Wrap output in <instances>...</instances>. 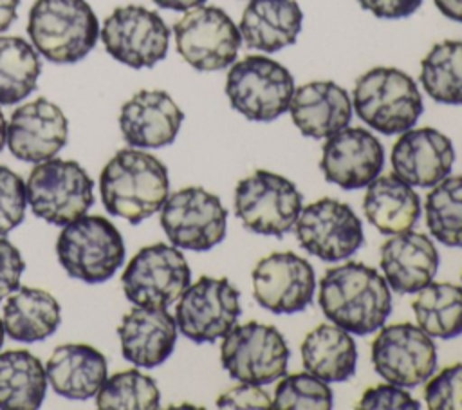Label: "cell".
<instances>
[{
    "instance_id": "3957f363",
    "label": "cell",
    "mask_w": 462,
    "mask_h": 410,
    "mask_svg": "<svg viewBox=\"0 0 462 410\" xmlns=\"http://www.w3.org/2000/svg\"><path fill=\"white\" fill-rule=\"evenodd\" d=\"M99 22L87 0H36L27 33L34 49L52 63L83 60L99 38Z\"/></svg>"
},
{
    "instance_id": "ffe728a7",
    "label": "cell",
    "mask_w": 462,
    "mask_h": 410,
    "mask_svg": "<svg viewBox=\"0 0 462 410\" xmlns=\"http://www.w3.org/2000/svg\"><path fill=\"white\" fill-rule=\"evenodd\" d=\"M453 163L451 139L431 126L402 132L392 148L393 173L410 186L433 188L449 175Z\"/></svg>"
},
{
    "instance_id": "2e32d148",
    "label": "cell",
    "mask_w": 462,
    "mask_h": 410,
    "mask_svg": "<svg viewBox=\"0 0 462 410\" xmlns=\"http://www.w3.org/2000/svg\"><path fill=\"white\" fill-rule=\"evenodd\" d=\"M294 226L300 246L325 262L352 256L365 240L359 217L336 199L325 197L301 208Z\"/></svg>"
},
{
    "instance_id": "ac0fdd59",
    "label": "cell",
    "mask_w": 462,
    "mask_h": 410,
    "mask_svg": "<svg viewBox=\"0 0 462 410\" xmlns=\"http://www.w3.org/2000/svg\"><path fill=\"white\" fill-rule=\"evenodd\" d=\"M384 148L365 128L345 126L327 137L319 168L325 179L343 190L368 186L383 170Z\"/></svg>"
},
{
    "instance_id": "5bb4252c",
    "label": "cell",
    "mask_w": 462,
    "mask_h": 410,
    "mask_svg": "<svg viewBox=\"0 0 462 410\" xmlns=\"http://www.w3.org/2000/svg\"><path fill=\"white\" fill-rule=\"evenodd\" d=\"M99 33L106 52L132 69L153 67L168 52V25L143 5L117 7L105 18Z\"/></svg>"
},
{
    "instance_id": "83f0119b",
    "label": "cell",
    "mask_w": 462,
    "mask_h": 410,
    "mask_svg": "<svg viewBox=\"0 0 462 410\" xmlns=\"http://www.w3.org/2000/svg\"><path fill=\"white\" fill-rule=\"evenodd\" d=\"M301 361L305 370L319 379L339 383L356 374L357 349L348 331L321 323L301 341Z\"/></svg>"
},
{
    "instance_id": "cb8c5ba5",
    "label": "cell",
    "mask_w": 462,
    "mask_h": 410,
    "mask_svg": "<svg viewBox=\"0 0 462 410\" xmlns=\"http://www.w3.org/2000/svg\"><path fill=\"white\" fill-rule=\"evenodd\" d=\"M289 112L292 123L305 137L327 139L348 126L352 99L334 81H310L294 89Z\"/></svg>"
},
{
    "instance_id": "836d02e7",
    "label": "cell",
    "mask_w": 462,
    "mask_h": 410,
    "mask_svg": "<svg viewBox=\"0 0 462 410\" xmlns=\"http://www.w3.org/2000/svg\"><path fill=\"white\" fill-rule=\"evenodd\" d=\"M426 226L430 233L449 247H462V175L444 177L428 193Z\"/></svg>"
},
{
    "instance_id": "5b68a950",
    "label": "cell",
    "mask_w": 462,
    "mask_h": 410,
    "mask_svg": "<svg viewBox=\"0 0 462 410\" xmlns=\"http://www.w3.org/2000/svg\"><path fill=\"white\" fill-rule=\"evenodd\" d=\"M56 253L69 276L87 284H101L121 267L125 242L108 219L81 215L63 226L56 242Z\"/></svg>"
},
{
    "instance_id": "9c48e42d",
    "label": "cell",
    "mask_w": 462,
    "mask_h": 410,
    "mask_svg": "<svg viewBox=\"0 0 462 410\" xmlns=\"http://www.w3.org/2000/svg\"><path fill=\"white\" fill-rule=\"evenodd\" d=\"M291 350L274 325L247 321L235 325L220 345V361L227 374L242 383L269 385L287 374Z\"/></svg>"
},
{
    "instance_id": "ab89813d",
    "label": "cell",
    "mask_w": 462,
    "mask_h": 410,
    "mask_svg": "<svg viewBox=\"0 0 462 410\" xmlns=\"http://www.w3.org/2000/svg\"><path fill=\"white\" fill-rule=\"evenodd\" d=\"M218 408H244V410H265L273 408V401L269 394L253 383H242L231 387L224 394L217 397Z\"/></svg>"
},
{
    "instance_id": "44dd1931",
    "label": "cell",
    "mask_w": 462,
    "mask_h": 410,
    "mask_svg": "<svg viewBox=\"0 0 462 410\" xmlns=\"http://www.w3.org/2000/svg\"><path fill=\"white\" fill-rule=\"evenodd\" d=\"M184 114L164 90H139L123 107L119 126L135 148H161L175 141Z\"/></svg>"
},
{
    "instance_id": "4fadbf2b",
    "label": "cell",
    "mask_w": 462,
    "mask_h": 410,
    "mask_svg": "<svg viewBox=\"0 0 462 410\" xmlns=\"http://www.w3.org/2000/svg\"><path fill=\"white\" fill-rule=\"evenodd\" d=\"M240 312V293L227 278L200 276L180 294L175 321L188 340L213 343L236 325Z\"/></svg>"
},
{
    "instance_id": "484cf974",
    "label": "cell",
    "mask_w": 462,
    "mask_h": 410,
    "mask_svg": "<svg viewBox=\"0 0 462 410\" xmlns=\"http://www.w3.org/2000/svg\"><path fill=\"white\" fill-rule=\"evenodd\" d=\"M301 22L303 13L296 0H249L238 29L247 47L276 52L296 42Z\"/></svg>"
},
{
    "instance_id": "4dcf8cb0",
    "label": "cell",
    "mask_w": 462,
    "mask_h": 410,
    "mask_svg": "<svg viewBox=\"0 0 462 410\" xmlns=\"http://www.w3.org/2000/svg\"><path fill=\"white\" fill-rule=\"evenodd\" d=\"M413 300L419 327L431 338L451 340L462 334V287L449 282H430Z\"/></svg>"
},
{
    "instance_id": "f35d334b",
    "label": "cell",
    "mask_w": 462,
    "mask_h": 410,
    "mask_svg": "<svg viewBox=\"0 0 462 410\" xmlns=\"http://www.w3.org/2000/svg\"><path fill=\"white\" fill-rule=\"evenodd\" d=\"M359 410H419L420 403L411 397L401 387L390 385H375L363 392L359 403L356 405Z\"/></svg>"
},
{
    "instance_id": "7a4b0ae2",
    "label": "cell",
    "mask_w": 462,
    "mask_h": 410,
    "mask_svg": "<svg viewBox=\"0 0 462 410\" xmlns=\"http://www.w3.org/2000/svg\"><path fill=\"white\" fill-rule=\"evenodd\" d=\"M166 166L143 150L123 148L101 170L99 193L110 215L139 224L157 213L168 199Z\"/></svg>"
},
{
    "instance_id": "e575fe53",
    "label": "cell",
    "mask_w": 462,
    "mask_h": 410,
    "mask_svg": "<svg viewBox=\"0 0 462 410\" xmlns=\"http://www.w3.org/2000/svg\"><path fill=\"white\" fill-rule=\"evenodd\" d=\"M96 406L101 410H155L161 406L157 383L132 368L105 379L96 394Z\"/></svg>"
},
{
    "instance_id": "bcb514c9",
    "label": "cell",
    "mask_w": 462,
    "mask_h": 410,
    "mask_svg": "<svg viewBox=\"0 0 462 410\" xmlns=\"http://www.w3.org/2000/svg\"><path fill=\"white\" fill-rule=\"evenodd\" d=\"M5 139H7V123H5L4 112H2V108H0V150H2L4 144H5Z\"/></svg>"
},
{
    "instance_id": "d4e9b609",
    "label": "cell",
    "mask_w": 462,
    "mask_h": 410,
    "mask_svg": "<svg viewBox=\"0 0 462 410\" xmlns=\"http://www.w3.org/2000/svg\"><path fill=\"white\" fill-rule=\"evenodd\" d=\"M45 374L56 394L72 401H85L94 397L105 383L106 359L87 343H65L51 354Z\"/></svg>"
},
{
    "instance_id": "7c38bea8",
    "label": "cell",
    "mask_w": 462,
    "mask_h": 410,
    "mask_svg": "<svg viewBox=\"0 0 462 410\" xmlns=\"http://www.w3.org/2000/svg\"><path fill=\"white\" fill-rule=\"evenodd\" d=\"M227 211L215 193L200 186L182 188L164 200L161 226L180 249L208 251L226 237Z\"/></svg>"
},
{
    "instance_id": "7dc6e473",
    "label": "cell",
    "mask_w": 462,
    "mask_h": 410,
    "mask_svg": "<svg viewBox=\"0 0 462 410\" xmlns=\"http://www.w3.org/2000/svg\"><path fill=\"white\" fill-rule=\"evenodd\" d=\"M4 334H5V329H4V321L0 320V347L4 345Z\"/></svg>"
},
{
    "instance_id": "7402d4cb",
    "label": "cell",
    "mask_w": 462,
    "mask_h": 410,
    "mask_svg": "<svg viewBox=\"0 0 462 410\" xmlns=\"http://www.w3.org/2000/svg\"><path fill=\"white\" fill-rule=\"evenodd\" d=\"M379 264L388 287L399 294H410L433 280L439 269V251L428 235L406 229L381 246Z\"/></svg>"
},
{
    "instance_id": "74e56055",
    "label": "cell",
    "mask_w": 462,
    "mask_h": 410,
    "mask_svg": "<svg viewBox=\"0 0 462 410\" xmlns=\"http://www.w3.org/2000/svg\"><path fill=\"white\" fill-rule=\"evenodd\" d=\"M424 399L430 410H462V363L446 367L430 377Z\"/></svg>"
},
{
    "instance_id": "f1b7e54d",
    "label": "cell",
    "mask_w": 462,
    "mask_h": 410,
    "mask_svg": "<svg viewBox=\"0 0 462 410\" xmlns=\"http://www.w3.org/2000/svg\"><path fill=\"white\" fill-rule=\"evenodd\" d=\"M58 300L36 287H18L4 305V329L9 338L34 343L49 338L61 321Z\"/></svg>"
},
{
    "instance_id": "e0dca14e",
    "label": "cell",
    "mask_w": 462,
    "mask_h": 410,
    "mask_svg": "<svg viewBox=\"0 0 462 410\" xmlns=\"http://www.w3.org/2000/svg\"><path fill=\"white\" fill-rule=\"evenodd\" d=\"M254 300L273 314H294L312 302L316 278L312 266L291 251L260 258L251 273Z\"/></svg>"
},
{
    "instance_id": "8992f818",
    "label": "cell",
    "mask_w": 462,
    "mask_h": 410,
    "mask_svg": "<svg viewBox=\"0 0 462 410\" xmlns=\"http://www.w3.org/2000/svg\"><path fill=\"white\" fill-rule=\"evenodd\" d=\"M31 211L54 226H67L94 204V182L76 161L36 163L25 182Z\"/></svg>"
},
{
    "instance_id": "f546056e",
    "label": "cell",
    "mask_w": 462,
    "mask_h": 410,
    "mask_svg": "<svg viewBox=\"0 0 462 410\" xmlns=\"http://www.w3.org/2000/svg\"><path fill=\"white\" fill-rule=\"evenodd\" d=\"M47 392V374L42 361L29 350L0 354V408L36 410Z\"/></svg>"
},
{
    "instance_id": "d6986e66",
    "label": "cell",
    "mask_w": 462,
    "mask_h": 410,
    "mask_svg": "<svg viewBox=\"0 0 462 410\" xmlns=\"http://www.w3.org/2000/svg\"><path fill=\"white\" fill-rule=\"evenodd\" d=\"M67 135L69 123L61 108L45 98H36L11 114L5 143L16 159L42 163L65 146Z\"/></svg>"
},
{
    "instance_id": "6da1fadb",
    "label": "cell",
    "mask_w": 462,
    "mask_h": 410,
    "mask_svg": "<svg viewBox=\"0 0 462 410\" xmlns=\"http://www.w3.org/2000/svg\"><path fill=\"white\" fill-rule=\"evenodd\" d=\"M318 300L334 325L359 336L379 331L392 312V294L384 276L361 262L327 269Z\"/></svg>"
},
{
    "instance_id": "60d3db41",
    "label": "cell",
    "mask_w": 462,
    "mask_h": 410,
    "mask_svg": "<svg viewBox=\"0 0 462 410\" xmlns=\"http://www.w3.org/2000/svg\"><path fill=\"white\" fill-rule=\"evenodd\" d=\"M25 269V262L7 238L0 237V302L20 287V276Z\"/></svg>"
},
{
    "instance_id": "30bf717a",
    "label": "cell",
    "mask_w": 462,
    "mask_h": 410,
    "mask_svg": "<svg viewBox=\"0 0 462 410\" xmlns=\"http://www.w3.org/2000/svg\"><path fill=\"white\" fill-rule=\"evenodd\" d=\"M191 284L184 255L168 244L139 249L121 275L125 296L139 307L168 309Z\"/></svg>"
},
{
    "instance_id": "9a60e30c",
    "label": "cell",
    "mask_w": 462,
    "mask_h": 410,
    "mask_svg": "<svg viewBox=\"0 0 462 410\" xmlns=\"http://www.w3.org/2000/svg\"><path fill=\"white\" fill-rule=\"evenodd\" d=\"M372 365L388 383L413 388L433 376L437 347L417 325H383L372 341Z\"/></svg>"
},
{
    "instance_id": "4316f807",
    "label": "cell",
    "mask_w": 462,
    "mask_h": 410,
    "mask_svg": "<svg viewBox=\"0 0 462 410\" xmlns=\"http://www.w3.org/2000/svg\"><path fill=\"white\" fill-rule=\"evenodd\" d=\"M363 211L368 222L384 235L411 229L420 215V199L415 190L392 175H377L363 199Z\"/></svg>"
},
{
    "instance_id": "d6a6232c",
    "label": "cell",
    "mask_w": 462,
    "mask_h": 410,
    "mask_svg": "<svg viewBox=\"0 0 462 410\" xmlns=\"http://www.w3.org/2000/svg\"><path fill=\"white\" fill-rule=\"evenodd\" d=\"M426 94L446 105H462V40L435 43L420 61Z\"/></svg>"
},
{
    "instance_id": "7bdbcfd3",
    "label": "cell",
    "mask_w": 462,
    "mask_h": 410,
    "mask_svg": "<svg viewBox=\"0 0 462 410\" xmlns=\"http://www.w3.org/2000/svg\"><path fill=\"white\" fill-rule=\"evenodd\" d=\"M20 0H0V33L7 31L16 20V9Z\"/></svg>"
},
{
    "instance_id": "603a6c76",
    "label": "cell",
    "mask_w": 462,
    "mask_h": 410,
    "mask_svg": "<svg viewBox=\"0 0 462 410\" xmlns=\"http://www.w3.org/2000/svg\"><path fill=\"white\" fill-rule=\"evenodd\" d=\"M177 331L175 316L166 309L135 305L117 329L123 358L137 367L153 368L171 356Z\"/></svg>"
},
{
    "instance_id": "277c9868",
    "label": "cell",
    "mask_w": 462,
    "mask_h": 410,
    "mask_svg": "<svg viewBox=\"0 0 462 410\" xmlns=\"http://www.w3.org/2000/svg\"><path fill=\"white\" fill-rule=\"evenodd\" d=\"M352 107L361 121L384 135L413 128L424 110L417 83L395 67H374L361 74Z\"/></svg>"
},
{
    "instance_id": "ba28073f",
    "label": "cell",
    "mask_w": 462,
    "mask_h": 410,
    "mask_svg": "<svg viewBox=\"0 0 462 410\" xmlns=\"http://www.w3.org/2000/svg\"><path fill=\"white\" fill-rule=\"evenodd\" d=\"M303 208V195L285 177L254 170L235 188V213L254 233L283 237Z\"/></svg>"
},
{
    "instance_id": "1f68e13d",
    "label": "cell",
    "mask_w": 462,
    "mask_h": 410,
    "mask_svg": "<svg viewBox=\"0 0 462 410\" xmlns=\"http://www.w3.org/2000/svg\"><path fill=\"white\" fill-rule=\"evenodd\" d=\"M42 63L34 47L20 36H0V105H14L34 89Z\"/></svg>"
},
{
    "instance_id": "8fae6325",
    "label": "cell",
    "mask_w": 462,
    "mask_h": 410,
    "mask_svg": "<svg viewBox=\"0 0 462 410\" xmlns=\"http://www.w3.org/2000/svg\"><path fill=\"white\" fill-rule=\"evenodd\" d=\"M175 45L186 63L197 70L229 67L242 45L240 29L226 11L215 5H197L175 22Z\"/></svg>"
},
{
    "instance_id": "b9f144b4",
    "label": "cell",
    "mask_w": 462,
    "mask_h": 410,
    "mask_svg": "<svg viewBox=\"0 0 462 410\" xmlns=\"http://www.w3.org/2000/svg\"><path fill=\"white\" fill-rule=\"evenodd\" d=\"M359 5L366 11H370L377 18H406L413 14L422 0H357Z\"/></svg>"
},
{
    "instance_id": "f6af8a7d",
    "label": "cell",
    "mask_w": 462,
    "mask_h": 410,
    "mask_svg": "<svg viewBox=\"0 0 462 410\" xmlns=\"http://www.w3.org/2000/svg\"><path fill=\"white\" fill-rule=\"evenodd\" d=\"M159 7L170 11H189L197 5H202L206 0H153Z\"/></svg>"
},
{
    "instance_id": "52a82bcc",
    "label": "cell",
    "mask_w": 462,
    "mask_h": 410,
    "mask_svg": "<svg viewBox=\"0 0 462 410\" xmlns=\"http://www.w3.org/2000/svg\"><path fill=\"white\" fill-rule=\"evenodd\" d=\"M292 74L276 60L253 54L227 72L226 94L231 107L251 121H273L289 110L294 94Z\"/></svg>"
},
{
    "instance_id": "d590c367",
    "label": "cell",
    "mask_w": 462,
    "mask_h": 410,
    "mask_svg": "<svg viewBox=\"0 0 462 410\" xmlns=\"http://www.w3.org/2000/svg\"><path fill=\"white\" fill-rule=\"evenodd\" d=\"M274 410H296V408H332V390L327 381L307 372L285 374L274 388L273 399Z\"/></svg>"
},
{
    "instance_id": "8d00e7d4",
    "label": "cell",
    "mask_w": 462,
    "mask_h": 410,
    "mask_svg": "<svg viewBox=\"0 0 462 410\" xmlns=\"http://www.w3.org/2000/svg\"><path fill=\"white\" fill-rule=\"evenodd\" d=\"M25 206V182L7 166H0V237L22 224Z\"/></svg>"
},
{
    "instance_id": "ee69618b",
    "label": "cell",
    "mask_w": 462,
    "mask_h": 410,
    "mask_svg": "<svg viewBox=\"0 0 462 410\" xmlns=\"http://www.w3.org/2000/svg\"><path fill=\"white\" fill-rule=\"evenodd\" d=\"M433 4L446 18L462 22V0H433Z\"/></svg>"
}]
</instances>
